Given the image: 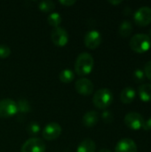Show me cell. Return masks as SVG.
Here are the masks:
<instances>
[{
    "label": "cell",
    "instance_id": "cell-1",
    "mask_svg": "<svg viewBox=\"0 0 151 152\" xmlns=\"http://www.w3.org/2000/svg\"><path fill=\"white\" fill-rule=\"evenodd\" d=\"M94 61L92 54L88 53H80L75 62V71L79 76H86L90 74L93 69Z\"/></svg>",
    "mask_w": 151,
    "mask_h": 152
},
{
    "label": "cell",
    "instance_id": "cell-2",
    "mask_svg": "<svg viewBox=\"0 0 151 152\" xmlns=\"http://www.w3.org/2000/svg\"><path fill=\"white\" fill-rule=\"evenodd\" d=\"M151 46L150 37L143 33H139L134 36L130 40V47L133 51L139 53H143L150 50Z\"/></svg>",
    "mask_w": 151,
    "mask_h": 152
},
{
    "label": "cell",
    "instance_id": "cell-3",
    "mask_svg": "<svg viewBox=\"0 0 151 152\" xmlns=\"http://www.w3.org/2000/svg\"><path fill=\"white\" fill-rule=\"evenodd\" d=\"M93 102L98 109H107L113 102V94L108 88H101L94 94Z\"/></svg>",
    "mask_w": 151,
    "mask_h": 152
},
{
    "label": "cell",
    "instance_id": "cell-4",
    "mask_svg": "<svg viewBox=\"0 0 151 152\" xmlns=\"http://www.w3.org/2000/svg\"><path fill=\"white\" fill-rule=\"evenodd\" d=\"M18 113L17 102L12 99H3L0 101V118H8Z\"/></svg>",
    "mask_w": 151,
    "mask_h": 152
},
{
    "label": "cell",
    "instance_id": "cell-5",
    "mask_svg": "<svg viewBox=\"0 0 151 152\" xmlns=\"http://www.w3.org/2000/svg\"><path fill=\"white\" fill-rule=\"evenodd\" d=\"M134 22L141 27H145L151 23V7L142 6L133 14Z\"/></svg>",
    "mask_w": 151,
    "mask_h": 152
},
{
    "label": "cell",
    "instance_id": "cell-6",
    "mask_svg": "<svg viewBox=\"0 0 151 152\" xmlns=\"http://www.w3.org/2000/svg\"><path fill=\"white\" fill-rule=\"evenodd\" d=\"M51 40L56 46H65L69 42V34L67 30L61 27L53 28L51 32Z\"/></svg>",
    "mask_w": 151,
    "mask_h": 152
},
{
    "label": "cell",
    "instance_id": "cell-7",
    "mask_svg": "<svg viewBox=\"0 0 151 152\" xmlns=\"http://www.w3.org/2000/svg\"><path fill=\"white\" fill-rule=\"evenodd\" d=\"M20 152H45V144L40 138L33 137L23 143Z\"/></svg>",
    "mask_w": 151,
    "mask_h": 152
},
{
    "label": "cell",
    "instance_id": "cell-8",
    "mask_svg": "<svg viewBox=\"0 0 151 152\" xmlns=\"http://www.w3.org/2000/svg\"><path fill=\"white\" fill-rule=\"evenodd\" d=\"M144 123V118L142 114L138 112H129L125 117V126L133 130H139L142 127Z\"/></svg>",
    "mask_w": 151,
    "mask_h": 152
},
{
    "label": "cell",
    "instance_id": "cell-9",
    "mask_svg": "<svg viewBox=\"0 0 151 152\" xmlns=\"http://www.w3.org/2000/svg\"><path fill=\"white\" fill-rule=\"evenodd\" d=\"M62 132L61 126L56 122L47 124L43 130V138L46 141H53L60 137Z\"/></svg>",
    "mask_w": 151,
    "mask_h": 152
},
{
    "label": "cell",
    "instance_id": "cell-10",
    "mask_svg": "<svg viewBox=\"0 0 151 152\" xmlns=\"http://www.w3.org/2000/svg\"><path fill=\"white\" fill-rule=\"evenodd\" d=\"M102 41V37H101V34L98 31V30H90L88 31L84 38V43L85 45L89 48V49H96L97 47L100 46V45L101 44Z\"/></svg>",
    "mask_w": 151,
    "mask_h": 152
},
{
    "label": "cell",
    "instance_id": "cell-11",
    "mask_svg": "<svg viewBox=\"0 0 151 152\" xmlns=\"http://www.w3.org/2000/svg\"><path fill=\"white\" fill-rule=\"evenodd\" d=\"M75 87H76L77 92L79 94H82L85 96H88V95L92 94L93 92V89H94V86H93V82L91 80H89L88 78L78 79L75 84Z\"/></svg>",
    "mask_w": 151,
    "mask_h": 152
},
{
    "label": "cell",
    "instance_id": "cell-12",
    "mask_svg": "<svg viewBox=\"0 0 151 152\" xmlns=\"http://www.w3.org/2000/svg\"><path fill=\"white\" fill-rule=\"evenodd\" d=\"M138 148L135 142L129 138L120 140L115 148V152H137Z\"/></svg>",
    "mask_w": 151,
    "mask_h": 152
},
{
    "label": "cell",
    "instance_id": "cell-13",
    "mask_svg": "<svg viewBox=\"0 0 151 152\" xmlns=\"http://www.w3.org/2000/svg\"><path fill=\"white\" fill-rule=\"evenodd\" d=\"M99 121V114L94 110L86 112L83 117V124L86 127H93Z\"/></svg>",
    "mask_w": 151,
    "mask_h": 152
},
{
    "label": "cell",
    "instance_id": "cell-14",
    "mask_svg": "<svg viewBox=\"0 0 151 152\" xmlns=\"http://www.w3.org/2000/svg\"><path fill=\"white\" fill-rule=\"evenodd\" d=\"M135 96H136V92L131 86H126L125 88H124L122 90V92L120 94L121 102L125 104H129V103L133 102V100L135 99Z\"/></svg>",
    "mask_w": 151,
    "mask_h": 152
},
{
    "label": "cell",
    "instance_id": "cell-15",
    "mask_svg": "<svg viewBox=\"0 0 151 152\" xmlns=\"http://www.w3.org/2000/svg\"><path fill=\"white\" fill-rule=\"evenodd\" d=\"M96 145L92 139H85L77 146V152H95Z\"/></svg>",
    "mask_w": 151,
    "mask_h": 152
},
{
    "label": "cell",
    "instance_id": "cell-16",
    "mask_svg": "<svg viewBox=\"0 0 151 152\" xmlns=\"http://www.w3.org/2000/svg\"><path fill=\"white\" fill-rule=\"evenodd\" d=\"M139 96L142 102H151V84H143L138 89Z\"/></svg>",
    "mask_w": 151,
    "mask_h": 152
},
{
    "label": "cell",
    "instance_id": "cell-17",
    "mask_svg": "<svg viewBox=\"0 0 151 152\" xmlns=\"http://www.w3.org/2000/svg\"><path fill=\"white\" fill-rule=\"evenodd\" d=\"M118 32H119L120 36L123 37H126L130 36L131 33L133 32V25H132L131 21L128 20H123L121 22V24L119 25Z\"/></svg>",
    "mask_w": 151,
    "mask_h": 152
},
{
    "label": "cell",
    "instance_id": "cell-18",
    "mask_svg": "<svg viewBox=\"0 0 151 152\" xmlns=\"http://www.w3.org/2000/svg\"><path fill=\"white\" fill-rule=\"evenodd\" d=\"M75 77V74L74 72L69 69H62L59 75V78L60 80L62 82V83H65V84H69L70 82L73 81Z\"/></svg>",
    "mask_w": 151,
    "mask_h": 152
},
{
    "label": "cell",
    "instance_id": "cell-19",
    "mask_svg": "<svg viewBox=\"0 0 151 152\" xmlns=\"http://www.w3.org/2000/svg\"><path fill=\"white\" fill-rule=\"evenodd\" d=\"M61 20H62V18H61V14L59 12H52L47 17L48 24L51 25L53 28L60 27V24L61 23Z\"/></svg>",
    "mask_w": 151,
    "mask_h": 152
},
{
    "label": "cell",
    "instance_id": "cell-20",
    "mask_svg": "<svg viewBox=\"0 0 151 152\" xmlns=\"http://www.w3.org/2000/svg\"><path fill=\"white\" fill-rule=\"evenodd\" d=\"M17 107H18V113H20V114H26L29 112L31 110L29 102L25 99H20L17 102Z\"/></svg>",
    "mask_w": 151,
    "mask_h": 152
},
{
    "label": "cell",
    "instance_id": "cell-21",
    "mask_svg": "<svg viewBox=\"0 0 151 152\" xmlns=\"http://www.w3.org/2000/svg\"><path fill=\"white\" fill-rule=\"evenodd\" d=\"M38 8L43 12H50L55 8V4L50 0L41 1L38 4Z\"/></svg>",
    "mask_w": 151,
    "mask_h": 152
},
{
    "label": "cell",
    "instance_id": "cell-22",
    "mask_svg": "<svg viewBox=\"0 0 151 152\" xmlns=\"http://www.w3.org/2000/svg\"><path fill=\"white\" fill-rule=\"evenodd\" d=\"M40 126L36 122H31L28 127H27V132L30 135H36L40 132Z\"/></svg>",
    "mask_w": 151,
    "mask_h": 152
},
{
    "label": "cell",
    "instance_id": "cell-23",
    "mask_svg": "<svg viewBox=\"0 0 151 152\" xmlns=\"http://www.w3.org/2000/svg\"><path fill=\"white\" fill-rule=\"evenodd\" d=\"M11 54V49L5 45H0V58L6 59Z\"/></svg>",
    "mask_w": 151,
    "mask_h": 152
},
{
    "label": "cell",
    "instance_id": "cell-24",
    "mask_svg": "<svg viewBox=\"0 0 151 152\" xmlns=\"http://www.w3.org/2000/svg\"><path fill=\"white\" fill-rule=\"evenodd\" d=\"M133 77L135 78V80L137 82H142L145 80V73L144 70L141 69H136L133 72Z\"/></svg>",
    "mask_w": 151,
    "mask_h": 152
},
{
    "label": "cell",
    "instance_id": "cell-25",
    "mask_svg": "<svg viewBox=\"0 0 151 152\" xmlns=\"http://www.w3.org/2000/svg\"><path fill=\"white\" fill-rule=\"evenodd\" d=\"M101 118H102V119H103V121H104L105 123H111V122L113 121V118H114L112 112L109 111V110H105V111L102 113Z\"/></svg>",
    "mask_w": 151,
    "mask_h": 152
},
{
    "label": "cell",
    "instance_id": "cell-26",
    "mask_svg": "<svg viewBox=\"0 0 151 152\" xmlns=\"http://www.w3.org/2000/svg\"><path fill=\"white\" fill-rule=\"evenodd\" d=\"M144 73H145V76L151 81V61L146 63L145 68H144Z\"/></svg>",
    "mask_w": 151,
    "mask_h": 152
},
{
    "label": "cell",
    "instance_id": "cell-27",
    "mask_svg": "<svg viewBox=\"0 0 151 152\" xmlns=\"http://www.w3.org/2000/svg\"><path fill=\"white\" fill-rule=\"evenodd\" d=\"M77 3L76 0H61L60 1V4L66 6V7H69V6H72L74 5L75 4Z\"/></svg>",
    "mask_w": 151,
    "mask_h": 152
},
{
    "label": "cell",
    "instance_id": "cell-28",
    "mask_svg": "<svg viewBox=\"0 0 151 152\" xmlns=\"http://www.w3.org/2000/svg\"><path fill=\"white\" fill-rule=\"evenodd\" d=\"M142 128H143L145 131H151V118H150L147 119V120H144Z\"/></svg>",
    "mask_w": 151,
    "mask_h": 152
},
{
    "label": "cell",
    "instance_id": "cell-29",
    "mask_svg": "<svg viewBox=\"0 0 151 152\" xmlns=\"http://www.w3.org/2000/svg\"><path fill=\"white\" fill-rule=\"evenodd\" d=\"M110 4H121L122 3V1L121 0H119V1H109Z\"/></svg>",
    "mask_w": 151,
    "mask_h": 152
},
{
    "label": "cell",
    "instance_id": "cell-30",
    "mask_svg": "<svg viewBox=\"0 0 151 152\" xmlns=\"http://www.w3.org/2000/svg\"><path fill=\"white\" fill-rule=\"evenodd\" d=\"M98 152H112L111 151H109V150H108V149H101V150H100Z\"/></svg>",
    "mask_w": 151,
    "mask_h": 152
},
{
    "label": "cell",
    "instance_id": "cell-31",
    "mask_svg": "<svg viewBox=\"0 0 151 152\" xmlns=\"http://www.w3.org/2000/svg\"><path fill=\"white\" fill-rule=\"evenodd\" d=\"M150 36H151V30H150Z\"/></svg>",
    "mask_w": 151,
    "mask_h": 152
}]
</instances>
